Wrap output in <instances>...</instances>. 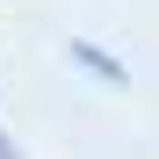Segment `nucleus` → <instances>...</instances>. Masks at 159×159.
<instances>
[{
    "mask_svg": "<svg viewBox=\"0 0 159 159\" xmlns=\"http://www.w3.org/2000/svg\"><path fill=\"white\" fill-rule=\"evenodd\" d=\"M72 58H80V65H94L101 80H109V87H123V80H130V72H123V65L109 58V51H94V43H72Z\"/></svg>",
    "mask_w": 159,
    "mask_h": 159,
    "instance_id": "f257e3e1",
    "label": "nucleus"
},
{
    "mask_svg": "<svg viewBox=\"0 0 159 159\" xmlns=\"http://www.w3.org/2000/svg\"><path fill=\"white\" fill-rule=\"evenodd\" d=\"M0 159H15V152H7V145H0Z\"/></svg>",
    "mask_w": 159,
    "mask_h": 159,
    "instance_id": "f03ea898",
    "label": "nucleus"
}]
</instances>
